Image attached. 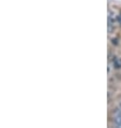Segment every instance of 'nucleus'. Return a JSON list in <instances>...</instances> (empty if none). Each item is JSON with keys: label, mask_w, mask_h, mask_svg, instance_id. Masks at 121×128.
I'll list each match as a JSON object with an SVG mask.
<instances>
[{"label": "nucleus", "mask_w": 121, "mask_h": 128, "mask_svg": "<svg viewBox=\"0 0 121 128\" xmlns=\"http://www.w3.org/2000/svg\"><path fill=\"white\" fill-rule=\"evenodd\" d=\"M118 22V16H115V14L112 12H109L108 15V25H113L115 26V23Z\"/></svg>", "instance_id": "obj_1"}, {"label": "nucleus", "mask_w": 121, "mask_h": 128, "mask_svg": "<svg viewBox=\"0 0 121 128\" xmlns=\"http://www.w3.org/2000/svg\"><path fill=\"white\" fill-rule=\"evenodd\" d=\"M118 23L121 25V14H120V15H118Z\"/></svg>", "instance_id": "obj_2"}]
</instances>
